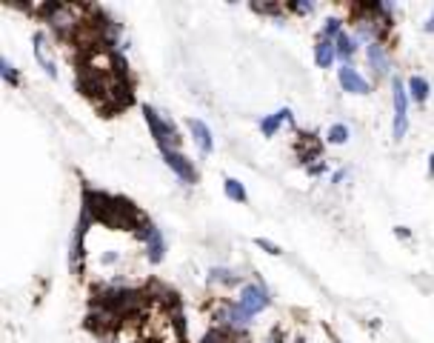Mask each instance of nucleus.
Masks as SVG:
<instances>
[{
	"label": "nucleus",
	"instance_id": "nucleus-25",
	"mask_svg": "<svg viewBox=\"0 0 434 343\" xmlns=\"http://www.w3.org/2000/svg\"><path fill=\"white\" fill-rule=\"evenodd\" d=\"M320 172H326V163H315V166H309V175H320Z\"/></svg>",
	"mask_w": 434,
	"mask_h": 343
},
{
	"label": "nucleus",
	"instance_id": "nucleus-17",
	"mask_svg": "<svg viewBox=\"0 0 434 343\" xmlns=\"http://www.w3.org/2000/svg\"><path fill=\"white\" fill-rule=\"evenodd\" d=\"M326 138H329V143H346L349 141V126L346 123H334V126H329V132H326Z\"/></svg>",
	"mask_w": 434,
	"mask_h": 343
},
{
	"label": "nucleus",
	"instance_id": "nucleus-20",
	"mask_svg": "<svg viewBox=\"0 0 434 343\" xmlns=\"http://www.w3.org/2000/svg\"><path fill=\"white\" fill-rule=\"evenodd\" d=\"M340 26H343V20H340V18H329V20L323 23V37H326V40H331V37L337 40V34L343 32Z\"/></svg>",
	"mask_w": 434,
	"mask_h": 343
},
{
	"label": "nucleus",
	"instance_id": "nucleus-6",
	"mask_svg": "<svg viewBox=\"0 0 434 343\" xmlns=\"http://www.w3.org/2000/svg\"><path fill=\"white\" fill-rule=\"evenodd\" d=\"M138 235L143 238V243H146V249H149V261H152V264H160V261H163V254H166V243H163L160 229H157L154 224L143 221V226L138 229Z\"/></svg>",
	"mask_w": 434,
	"mask_h": 343
},
{
	"label": "nucleus",
	"instance_id": "nucleus-13",
	"mask_svg": "<svg viewBox=\"0 0 434 343\" xmlns=\"http://www.w3.org/2000/svg\"><path fill=\"white\" fill-rule=\"evenodd\" d=\"M43 43H46V34L37 32V34H34V58H37V63H40L43 69H46V72L55 77V75H58V69H55V63L46 58V52H43Z\"/></svg>",
	"mask_w": 434,
	"mask_h": 343
},
{
	"label": "nucleus",
	"instance_id": "nucleus-4",
	"mask_svg": "<svg viewBox=\"0 0 434 343\" xmlns=\"http://www.w3.org/2000/svg\"><path fill=\"white\" fill-rule=\"evenodd\" d=\"M160 157H163V163H166L171 172H175L180 181L197 183V169L192 166V160H189L186 155H180L178 149H160Z\"/></svg>",
	"mask_w": 434,
	"mask_h": 343
},
{
	"label": "nucleus",
	"instance_id": "nucleus-10",
	"mask_svg": "<svg viewBox=\"0 0 434 343\" xmlns=\"http://www.w3.org/2000/svg\"><path fill=\"white\" fill-rule=\"evenodd\" d=\"M366 60H369V66L377 75H388V69H392V63H388V55H386V49L380 46V43H371V46H366Z\"/></svg>",
	"mask_w": 434,
	"mask_h": 343
},
{
	"label": "nucleus",
	"instance_id": "nucleus-11",
	"mask_svg": "<svg viewBox=\"0 0 434 343\" xmlns=\"http://www.w3.org/2000/svg\"><path fill=\"white\" fill-rule=\"evenodd\" d=\"M286 120H291V109H280V112L263 117V120H260V132H263L266 138H275V135H277V129H280Z\"/></svg>",
	"mask_w": 434,
	"mask_h": 343
},
{
	"label": "nucleus",
	"instance_id": "nucleus-8",
	"mask_svg": "<svg viewBox=\"0 0 434 343\" xmlns=\"http://www.w3.org/2000/svg\"><path fill=\"white\" fill-rule=\"evenodd\" d=\"M217 318H221V321H223V326H226V329H232V332H243V329L251 323V315H249L240 304H237V306H223Z\"/></svg>",
	"mask_w": 434,
	"mask_h": 343
},
{
	"label": "nucleus",
	"instance_id": "nucleus-1",
	"mask_svg": "<svg viewBox=\"0 0 434 343\" xmlns=\"http://www.w3.org/2000/svg\"><path fill=\"white\" fill-rule=\"evenodd\" d=\"M143 117H146L149 132H152V138L160 149H175L180 143V132L175 129V123L169 120L166 112H154L152 106H143Z\"/></svg>",
	"mask_w": 434,
	"mask_h": 343
},
{
	"label": "nucleus",
	"instance_id": "nucleus-5",
	"mask_svg": "<svg viewBox=\"0 0 434 343\" xmlns=\"http://www.w3.org/2000/svg\"><path fill=\"white\" fill-rule=\"evenodd\" d=\"M269 304H272V297H269V292H266L263 286H257V283L243 286V292H240V306H243L251 318H254L257 312L269 309Z\"/></svg>",
	"mask_w": 434,
	"mask_h": 343
},
{
	"label": "nucleus",
	"instance_id": "nucleus-24",
	"mask_svg": "<svg viewBox=\"0 0 434 343\" xmlns=\"http://www.w3.org/2000/svg\"><path fill=\"white\" fill-rule=\"evenodd\" d=\"M291 9H294V12H297V15H309V12H312V9H315V6H312V4H294V6H291Z\"/></svg>",
	"mask_w": 434,
	"mask_h": 343
},
{
	"label": "nucleus",
	"instance_id": "nucleus-16",
	"mask_svg": "<svg viewBox=\"0 0 434 343\" xmlns=\"http://www.w3.org/2000/svg\"><path fill=\"white\" fill-rule=\"evenodd\" d=\"M223 192H226V198H232V200H237V203H246V189H243L240 181L226 178V181H223Z\"/></svg>",
	"mask_w": 434,
	"mask_h": 343
},
{
	"label": "nucleus",
	"instance_id": "nucleus-3",
	"mask_svg": "<svg viewBox=\"0 0 434 343\" xmlns=\"http://www.w3.org/2000/svg\"><path fill=\"white\" fill-rule=\"evenodd\" d=\"M392 101H395V129H392V135L400 141L406 135V129H409V95H406L403 80H395Z\"/></svg>",
	"mask_w": 434,
	"mask_h": 343
},
{
	"label": "nucleus",
	"instance_id": "nucleus-28",
	"mask_svg": "<svg viewBox=\"0 0 434 343\" xmlns=\"http://www.w3.org/2000/svg\"><path fill=\"white\" fill-rule=\"evenodd\" d=\"M428 175H431V178H434V155H431V157H428Z\"/></svg>",
	"mask_w": 434,
	"mask_h": 343
},
{
	"label": "nucleus",
	"instance_id": "nucleus-26",
	"mask_svg": "<svg viewBox=\"0 0 434 343\" xmlns=\"http://www.w3.org/2000/svg\"><path fill=\"white\" fill-rule=\"evenodd\" d=\"M269 343H283V332H280V329H275V332H272V337H269Z\"/></svg>",
	"mask_w": 434,
	"mask_h": 343
},
{
	"label": "nucleus",
	"instance_id": "nucleus-7",
	"mask_svg": "<svg viewBox=\"0 0 434 343\" xmlns=\"http://www.w3.org/2000/svg\"><path fill=\"white\" fill-rule=\"evenodd\" d=\"M337 77H340V86L346 92H352V95H369L371 92V86L357 75V69L355 66H349V63H343V69L337 72Z\"/></svg>",
	"mask_w": 434,
	"mask_h": 343
},
{
	"label": "nucleus",
	"instance_id": "nucleus-18",
	"mask_svg": "<svg viewBox=\"0 0 434 343\" xmlns=\"http://www.w3.org/2000/svg\"><path fill=\"white\" fill-rule=\"evenodd\" d=\"M209 283H223V286H232L237 283V275L229 272V269H209Z\"/></svg>",
	"mask_w": 434,
	"mask_h": 343
},
{
	"label": "nucleus",
	"instance_id": "nucleus-9",
	"mask_svg": "<svg viewBox=\"0 0 434 343\" xmlns=\"http://www.w3.org/2000/svg\"><path fill=\"white\" fill-rule=\"evenodd\" d=\"M186 126H189V132H192V138H195L197 149H200L203 155H211V152H214V141H211L209 126H206L203 120H197V117H189V120H186Z\"/></svg>",
	"mask_w": 434,
	"mask_h": 343
},
{
	"label": "nucleus",
	"instance_id": "nucleus-15",
	"mask_svg": "<svg viewBox=\"0 0 434 343\" xmlns=\"http://www.w3.org/2000/svg\"><path fill=\"white\" fill-rule=\"evenodd\" d=\"M334 49H337V55H340L343 60H349V58L355 55V37L346 34V32H340L337 40H334Z\"/></svg>",
	"mask_w": 434,
	"mask_h": 343
},
{
	"label": "nucleus",
	"instance_id": "nucleus-2",
	"mask_svg": "<svg viewBox=\"0 0 434 343\" xmlns=\"http://www.w3.org/2000/svg\"><path fill=\"white\" fill-rule=\"evenodd\" d=\"M89 224H92V214L83 209V212H80V221H77V226H74V235H72V252H69V266H72L74 275L83 272V257H86L83 240H86V232H89Z\"/></svg>",
	"mask_w": 434,
	"mask_h": 343
},
{
	"label": "nucleus",
	"instance_id": "nucleus-29",
	"mask_svg": "<svg viewBox=\"0 0 434 343\" xmlns=\"http://www.w3.org/2000/svg\"><path fill=\"white\" fill-rule=\"evenodd\" d=\"M235 343H246V340H243V337H240V340H235Z\"/></svg>",
	"mask_w": 434,
	"mask_h": 343
},
{
	"label": "nucleus",
	"instance_id": "nucleus-22",
	"mask_svg": "<svg viewBox=\"0 0 434 343\" xmlns=\"http://www.w3.org/2000/svg\"><path fill=\"white\" fill-rule=\"evenodd\" d=\"M251 12H260V15H277L280 6H269V4H251Z\"/></svg>",
	"mask_w": 434,
	"mask_h": 343
},
{
	"label": "nucleus",
	"instance_id": "nucleus-12",
	"mask_svg": "<svg viewBox=\"0 0 434 343\" xmlns=\"http://www.w3.org/2000/svg\"><path fill=\"white\" fill-rule=\"evenodd\" d=\"M334 55H337L334 43H331V40H326V37H320V43L315 46V63H317L320 69H329V66L334 63Z\"/></svg>",
	"mask_w": 434,
	"mask_h": 343
},
{
	"label": "nucleus",
	"instance_id": "nucleus-21",
	"mask_svg": "<svg viewBox=\"0 0 434 343\" xmlns=\"http://www.w3.org/2000/svg\"><path fill=\"white\" fill-rule=\"evenodd\" d=\"M0 75H4V80H9L12 86L18 83V72H15V66H12V63H9L6 58H4V60H0Z\"/></svg>",
	"mask_w": 434,
	"mask_h": 343
},
{
	"label": "nucleus",
	"instance_id": "nucleus-14",
	"mask_svg": "<svg viewBox=\"0 0 434 343\" xmlns=\"http://www.w3.org/2000/svg\"><path fill=\"white\" fill-rule=\"evenodd\" d=\"M409 92H412V98H414L417 103H426V101H428V80L420 77V75H412V77H409Z\"/></svg>",
	"mask_w": 434,
	"mask_h": 343
},
{
	"label": "nucleus",
	"instance_id": "nucleus-19",
	"mask_svg": "<svg viewBox=\"0 0 434 343\" xmlns=\"http://www.w3.org/2000/svg\"><path fill=\"white\" fill-rule=\"evenodd\" d=\"M200 343H235V337H232L226 329H209V332L203 335Z\"/></svg>",
	"mask_w": 434,
	"mask_h": 343
},
{
	"label": "nucleus",
	"instance_id": "nucleus-27",
	"mask_svg": "<svg viewBox=\"0 0 434 343\" xmlns=\"http://www.w3.org/2000/svg\"><path fill=\"white\" fill-rule=\"evenodd\" d=\"M426 32H434V12H431V18H428V23H426Z\"/></svg>",
	"mask_w": 434,
	"mask_h": 343
},
{
	"label": "nucleus",
	"instance_id": "nucleus-23",
	"mask_svg": "<svg viewBox=\"0 0 434 343\" xmlns=\"http://www.w3.org/2000/svg\"><path fill=\"white\" fill-rule=\"evenodd\" d=\"M254 246H260V249H263V252H269V254H280V246L269 243L266 238H257V240H254Z\"/></svg>",
	"mask_w": 434,
	"mask_h": 343
}]
</instances>
